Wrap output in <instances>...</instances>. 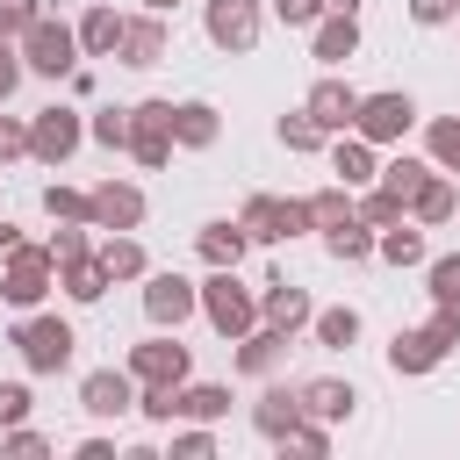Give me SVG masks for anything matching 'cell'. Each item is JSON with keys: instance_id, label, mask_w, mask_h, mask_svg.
Listing matches in <instances>:
<instances>
[{"instance_id": "1", "label": "cell", "mask_w": 460, "mask_h": 460, "mask_svg": "<svg viewBox=\"0 0 460 460\" xmlns=\"http://www.w3.org/2000/svg\"><path fill=\"white\" fill-rule=\"evenodd\" d=\"M453 352H460V309H438V302H431V316H424V323H410V331H395V338H388V374L417 381V374L446 367Z\"/></svg>"}, {"instance_id": "2", "label": "cell", "mask_w": 460, "mask_h": 460, "mask_svg": "<svg viewBox=\"0 0 460 460\" xmlns=\"http://www.w3.org/2000/svg\"><path fill=\"white\" fill-rule=\"evenodd\" d=\"M7 345L22 352V367H29V374H65V367H72V352H79V331H72L65 316H50V309H22V316H14V331H7Z\"/></svg>"}, {"instance_id": "3", "label": "cell", "mask_w": 460, "mask_h": 460, "mask_svg": "<svg viewBox=\"0 0 460 460\" xmlns=\"http://www.w3.org/2000/svg\"><path fill=\"white\" fill-rule=\"evenodd\" d=\"M14 43H22L29 79H72V72H79V58H86V50H79V29H72L65 14H50V7H43Z\"/></svg>"}, {"instance_id": "4", "label": "cell", "mask_w": 460, "mask_h": 460, "mask_svg": "<svg viewBox=\"0 0 460 460\" xmlns=\"http://www.w3.org/2000/svg\"><path fill=\"white\" fill-rule=\"evenodd\" d=\"M201 316H208L216 338L237 345L244 331H259V288H244L237 266H208V280H201Z\"/></svg>"}, {"instance_id": "5", "label": "cell", "mask_w": 460, "mask_h": 460, "mask_svg": "<svg viewBox=\"0 0 460 460\" xmlns=\"http://www.w3.org/2000/svg\"><path fill=\"white\" fill-rule=\"evenodd\" d=\"M50 288H58V259H50V244H14V252L0 259V302H7L14 316H22V309H43Z\"/></svg>"}, {"instance_id": "6", "label": "cell", "mask_w": 460, "mask_h": 460, "mask_svg": "<svg viewBox=\"0 0 460 460\" xmlns=\"http://www.w3.org/2000/svg\"><path fill=\"white\" fill-rule=\"evenodd\" d=\"M237 223L252 230V244H295V237L316 230L309 223V194H244Z\"/></svg>"}, {"instance_id": "7", "label": "cell", "mask_w": 460, "mask_h": 460, "mask_svg": "<svg viewBox=\"0 0 460 460\" xmlns=\"http://www.w3.org/2000/svg\"><path fill=\"white\" fill-rule=\"evenodd\" d=\"M201 36H208L223 58H252L259 36H266V7H259V0H208V7H201Z\"/></svg>"}, {"instance_id": "8", "label": "cell", "mask_w": 460, "mask_h": 460, "mask_svg": "<svg viewBox=\"0 0 460 460\" xmlns=\"http://www.w3.org/2000/svg\"><path fill=\"white\" fill-rule=\"evenodd\" d=\"M79 144H86V115H79V108L50 101V108H36V115H29V158H36V165H50V172H58V165H72V151H79Z\"/></svg>"}, {"instance_id": "9", "label": "cell", "mask_w": 460, "mask_h": 460, "mask_svg": "<svg viewBox=\"0 0 460 460\" xmlns=\"http://www.w3.org/2000/svg\"><path fill=\"white\" fill-rule=\"evenodd\" d=\"M352 129L367 137V144H402L410 129H417V101L402 93V86H381V93H359V115H352Z\"/></svg>"}, {"instance_id": "10", "label": "cell", "mask_w": 460, "mask_h": 460, "mask_svg": "<svg viewBox=\"0 0 460 460\" xmlns=\"http://www.w3.org/2000/svg\"><path fill=\"white\" fill-rule=\"evenodd\" d=\"M172 151H180V137H172V101H137V108H129V158H137L144 172H158V165H172Z\"/></svg>"}, {"instance_id": "11", "label": "cell", "mask_w": 460, "mask_h": 460, "mask_svg": "<svg viewBox=\"0 0 460 460\" xmlns=\"http://www.w3.org/2000/svg\"><path fill=\"white\" fill-rule=\"evenodd\" d=\"M194 309H201V280H187V273H172V266H165V273H158V266L144 273V316H151L158 331H180Z\"/></svg>"}, {"instance_id": "12", "label": "cell", "mask_w": 460, "mask_h": 460, "mask_svg": "<svg viewBox=\"0 0 460 460\" xmlns=\"http://www.w3.org/2000/svg\"><path fill=\"white\" fill-rule=\"evenodd\" d=\"M137 381H158V388H180V381H194V352L172 338V331H158V338H144V345H129V359H122Z\"/></svg>"}, {"instance_id": "13", "label": "cell", "mask_w": 460, "mask_h": 460, "mask_svg": "<svg viewBox=\"0 0 460 460\" xmlns=\"http://www.w3.org/2000/svg\"><path fill=\"white\" fill-rule=\"evenodd\" d=\"M79 410H86L93 424L129 417V410H137V374H129V367H93V374H79Z\"/></svg>"}, {"instance_id": "14", "label": "cell", "mask_w": 460, "mask_h": 460, "mask_svg": "<svg viewBox=\"0 0 460 460\" xmlns=\"http://www.w3.org/2000/svg\"><path fill=\"white\" fill-rule=\"evenodd\" d=\"M86 201H93V230H144V216H151L137 180H93Z\"/></svg>"}, {"instance_id": "15", "label": "cell", "mask_w": 460, "mask_h": 460, "mask_svg": "<svg viewBox=\"0 0 460 460\" xmlns=\"http://www.w3.org/2000/svg\"><path fill=\"white\" fill-rule=\"evenodd\" d=\"M309 316H316V302H309V288H295L288 273H273V280L259 288V323H273V331L302 338V331H309Z\"/></svg>"}, {"instance_id": "16", "label": "cell", "mask_w": 460, "mask_h": 460, "mask_svg": "<svg viewBox=\"0 0 460 460\" xmlns=\"http://www.w3.org/2000/svg\"><path fill=\"white\" fill-rule=\"evenodd\" d=\"M165 50H172V29H165V14H129V29H122V50H115V65H129V72H151V65H165Z\"/></svg>"}, {"instance_id": "17", "label": "cell", "mask_w": 460, "mask_h": 460, "mask_svg": "<svg viewBox=\"0 0 460 460\" xmlns=\"http://www.w3.org/2000/svg\"><path fill=\"white\" fill-rule=\"evenodd\" d=\"M288 352H295V338H288V331H273V323H259V331H244V338H237L230 367H237V374H252V381H273V374L288 367Z\"/></svg>"}, {"instance_id": "18", "label": "cell", "mask_w": 460, "mask_h": 460, "mask_svg": "<svg viewBox=\"0 0 460 460\" xmlns=\"http://www.w3.org/2000/svg\"><path fill=\"white\" fill-rule=\"evenodd\" d=\"M302 108H309L331 137H345V129H352V115H359V86H352V79H338V72H323V79L309 86V101H302Z\"/></svg>"}, {"instance_id": "19", "label": "cell", "mask_w": 460, "mask_h": 460, "mask_svg": "<svg viewBox=\"0 0 460 460\" xmlns=\"http://www.w3.org/2000/svg\"><path fill=\"white\" fill-rule=\"evenodd\" d=\"M331 172L359 194V187H374L381 180V144H367L359 129H345V137H331Z\"/></svg>"}, {"instance_id": "20", "label": "cell", "mask_w": 460, "mask_h": 460, "mask_svg": "<svg viewBox=\"0 0 460 460\" xmlns=\"http://www.w3.org/2000/svg\"><path fill=\"white\" fill-rule=\"evenodd\" d=\"M194 252H201V266H244L252 230H244L237 216H216V223H201V230H194Z\"/></svg>"}, {"instance_id": "21", "label": "cell", "mask_w": 460, "mask_h": 460, "mask_svg": "<svg viewBox=\"0 0 460 460\" xmlns=\"http://www.w3.org/2000/svg\"><path fill=\"white\" fill-rule=\"evenodd\" d=\"M302 417H309V410H302V381H295V388L266 381V388H259V402H252V431H259V438H280V431H288V424H302Z\"/></svg>"}, {"instance_id": "22", "label": "cell", "mask_w": 460, "mask_h": 460, "mask_svg": "<svg viewBox=\"0 0 460 460\" xmlns=\"http://www.w3.org/2000/svg\"><path fill=\"white\" fill-rule=\"evenodd\" d=\"M309 58L316 65H352L359 58V14H323L309 29Z\"/></svg>"}, {"instance_id": "23", "label": "cell", "mask_w": 460, "mask_h": 460, "mask_svg": "<svg viewBox=\"0 0 460 460\" xmlns=\"http://www.w3.org/2000/svg\"><path fill=\"white\" fill-rule=\"evenodd\" d=\"M302 410H309V417H323V424H352L359 388H352V381H338V374H316V381H302Z\"/></svg>"}, {"instance_id": "24", "label": "cell", "mask_w": 460, "mask_h": 460, "mask_svg": "<svg viewBox=\"0 0 460 460\" xmlns=\"http://www.w3.org/2000/svg\"><path fill=\"white\" fill-rule=\"evenodd\" d=\"M172 137H180V151H216V137H223L216 101H172Z\"/></svg>"}, {"instance_id": "25", "label": "cell", "mask_w": 460, "mask_h": 460, "mask_svg": "<svg viewBox=\"0 0 460 460\" xmlns=\"http://www.w3.org/2000/svg\"><path fill=\"white\" fill-rule=\"evenodd\" d=\"M58 288H65V302H79V309H93L115 280H108V266H101V252H79V259H65L58 266Z\"/></svg>"}, {"instance_id": "26", "label": "cell", "mask_w": 460, "mask_h": 460, "mask_svg": "<svg viewBox=\"0 0 460 460\" xmlns=\"http://www.w3.org/2000/svg\"><path fill=\"white\" fill-rule=\"evenodd\" d=\"M122 29H129V14H115L108 0H93V7L79 14V50H86V58H115V50H122Z\"/></svg>"}, {"instance_id": "27", "label": "cell", "mask_w": 460, "mask_h": 460, "mask_svg": "<svg viewBox=\"0 0 460 460\" xmlns=\"http://www.w3.org/2000/svg\"><path fill=\"white\" fill-rule=\"evenodd\" d=\"M410 216H417L424 230H446V223L460 216V180H453V172H431V180L417 187V201H410Z\"/></svg>"}, {"instance_id": "28", "label": "cell", "mask_w": 460, "mask_h": 460, "mask_svg": "<svg viewBox=\"0 0 460 460\" xmlns=\"http://www.w3.org/2000/svg\"><path fill=\"white\" fill-rule=\"evenodd\" d=\"M101 266H108V280H144L151 273V252L137 244V230H101Z\"/></svg>"}, {"instance_id": "29", "label": "cell", "mask_w": 460, "mask_h": 460, "mask_svg": "<svg viewBox=\"0 0 460 460\" xmlns=\"http://www.w3.org/2000/svg\"><path fill=\"white\" fill-rule=\"evenodd\" d=\"M374 259H388V266H424V259H431V244H424V223H417V216L388 223V230L374 237Z\"/></svg>"}, {"instance_id": "30", "label": "cell", "mask_w": 460, "mask_h": 460, "mask_svg": "<svg viewBox=\"0 0 460 460\" xmlns=\"http://www.w3.org/2000/svg\"><path fill=\"white\" fill-rule=\"evenodd\" d=\"M359 331H367V323H359V309H352V302H331V309H316V316H309V338H316L323 352H352V345H359Z\"/></svg>"}, {"instance_id": "31", "label": "cell", "mask_w": 460, "mask_h": 460, "mask_svg": "<svg viewBox=\"0 0 460 460\" xmlns=\"http://www.w3.org/2000/svg\"><path fill=\"white\" fill-rule=\"evenodd\" d=\"M180 424H223L230 417V388L223 381H180Z\"/></svg>"}, {"instance_id": "32", "label": "cell", "mask_w": 460, "mask_h": 460, "mask_svg": "<svg viewBox=\"0 0 460 460\" xmlns=\"http://www.w3.org/2000/svg\"><path fill=\"white\" fill-rule=\"evenodd\" d=\"M273 137H280V151L288 158H309V151H331V129L309 115V108H288L280 122H273Z\"/></svg>"}, {"instance_id": "33", "label": "cell", "mask_w": 460, "mask_h": 460, "mask_svg": "<svg viewBox=\"0 0 460 460\" xmlns=\"http://www.w3.org/2000/svg\"><path fill=\"white\" fill-rule=\"evenodd\" d=\"M374 237H381V230L352 216V223H338V230H323V252H331L338 266H367V259H374Z\"/></svg>"}, {"instance_id": "34", "label": "cell", "mask_w": 460, "mask_h": 460, "mask_svg": "<svg viewBox=\"0 0 460 460\" xmlns=\"http://www.w3.org/2000/svg\"><path fill=\"white\" fill-rule=\"evenodd\" d=\"M352 216H359V194H352L345 180H331V187L309 194V223H316V230H338V223H352Z\"/></svg>"}, {"instance_id": "35", "label": "cell", "mask_w": 460, "mask_h": 460, "mask_svg": "<svg viewBox=\"0 0 460 460\" xmlns=\"http://www.w3.org/2000/svg\"><path fill=\"white\" fill-rule=\"evenodd\" d=\"M424 158L438 172H460V115H431L424 122Z\"/></svg>"}, {"instance_id": "36", "label": "cell", "mask_w": 460, "mask_h": 460, "mask_svg": "<svg viewBox=\"0 0 460 460\" xmlns=\"http://www.w3.org/2000/svg\"><path fill=\"white\" fill-rule=\"evenodd\" d=\"M431 172H438V165H431V158H410V151H402V158H381V187L402 194V201H417V187H424Z\"/></svg>"}, {"instance_id": "37", "label": "cell", "mask_w": 460, "mask_h": 460, "mask_svg": "<svg viewBox=\"0 0 460 460\" xmlns=\"http://www.w3.org/2000/svg\"><path fill=\"white\" fill-rule=\"evenodd\" d=\"M424 295H431L438 309H460V252L424 259Z\"/></svg>"}, {"instance_id": "38", "label": "cell", "mask_w": 460, "mask_h": 460, "mask_svg": "<svg viewBox=\"0 0 460 460\" xmlns=\"http://www.w3.org/2000/svg\"><path fill=\"white\" fill-rule=\"evenodd\" d=\"M43 216H50V223H93V201H86V187L50 180V187H43Z\"/></svg>"}, {"instance_id": "39", "label": "cell", "mask_w": 460, "mask_h": 460, "mask_svg": "<svg viewBox=\"0 0 460 460\" xmlns=\"http://www.w3.org/2000/svg\"><path fill=\"white\" fill-rule=\"evenodd\" d=\"M402 216H410V201H402V194H388L381 180H374V187H359V223L388 230V223H402Z\"/></svg>"}, {"instance_id": "40", "label": "cell", "mask_w": 460, "mask_h": 460, "mask_svg": "<svg viewBox=\"0 0 460 460\" xmlns=\"http://www.w3.org/2000/svg\"><path fill=\"white\" fill-rule=\"evenodd\" d=\"M273 446H280V453H309V460H323V453H331V424H323V417H302V424H288Z\"/></svg>"}, {"instance_id": "41", "label": "cell", "mask_w": 460, "mask_h": 460, "mask_svg": "<svg viewBox=\"0 0 460 460\" xmlns=\"http://www.w3.org/2000/svg\"><path fill=\"white\" fill-rule=\"evenodd\" d=\"M86 137H93L101 151H129V108H101V115H86Z\"/></svg>"}, {"instance_id": "42", "label": "cell", "mask_w": 460, "mask_h": 460, "mask_svg": "<svg viewBox=\"0 0 460 460\" xmlns=\"http://www.w3.org/2000/svg\"><path fill=\"white\" fill-rule=\"evenodd\" d=\"M43 244H50V259L65 266V259H79V252H93V223H58V230H50Z\"/></svg>"}, {"instance_id": "43", "label": "cell", "mask_w": 460, "mask_h": 460, "mask_svg": "<svg viewBox=\"0 0 460 460\" xmlns=\"http://www.w3.org/2000/svg\"><path fill=\"white\" fill-rule=\"evenodd\" d=\"M0 453H7V460H43V453H58V446H50L43 431H29V424H7V431H0Z\"/></svg>"}, {"instance_id": "44", "label": "cell", "mask_w": 460, "mask_h": 460, "mask_svg": "<svg viewBox=\"0 0 460 460\" xmlns=\"http://www.w3.org/2000/svg\"><path fill=\"white\" fill-rule=\"evenodd\" d=\"M172 460H216V431H208V424L172 431Z\"/></svg>"}, {"instance_id": "45", "label": "cell", "mask_w": 460, "mask_h": 460, "mask_svg": "<svg viewBox=\"0 0 460 460\" xmlns=\"http://www.w3.org/2000/svg\"><path fill=\"white\" fill-rule=\"evenodd\" d=\"M29 410H36L29 381H0V431H7V424H29Z\"/></svg>"}, {"instance_id": "46", "label": "cell", "mask_w": 460, "mask_h": 460, "mask_svg": "<svg viewBox=\"0 0 460 460\" xmlns=\"http://www.w3.org/2000/svg\"><path fill=\"white\" fill-rule=\"evenodd\" d=\"M402 14L417 29H446V22H460V0H402Z\"/></svg>"}, {"instance_id": "47", "label": "cell", "mask_w": 460, "mask_h": 460, "mask_svg": "<svg viewBox=\"0 0 460 460\" xmlns=\"http://www.w3.org/2000/svg\"><path fill=\"white\" fill-rule=\"evenodd\" d=\"M22 79H29V65H22V43H14V36H0V108L14 101V86H22Z\"/></svg>"}, {"instance_id": "48", "label": "cell", "mask_w": 460, "mask_h": 460, "mask_svg": "<svg viewBox=\"0 0 460 460\" xmlns=\"http://www.w3.org/2000/svg\"><path fill=\"white\" fill-rule=\"evenodd\" d=\"M14 158H29V122L0 108V165H14Z\"/></svg>"}, {"instance_id": "49", "label": "cell", "mask_w": 460, "mask_h": 460, "mask_svg": "<svg viewBox=\"0 0 460 460\" xmlns=\"http://www.w3.org/2000/svg\"><path fill=\"white\" fill-rule=\"evenodd\" d=\"M273 14H280L288 29H316V22L331 14V7H323V0H273Z\"/></svg>"}, {"instance_id": "50", "label": "cell", "mask_w": 460, "mask_h": 460, "mask_svg": "<svg viewBox=\"0 0 460 460\" xmlns=\"http://www.w3.org/2000/svg\"><path fill=\"white\" fill-rule=\"evenodd\" d=\"M43 7H50V0H0V36H22Z\"/></svg>"}, {"instance_id": "51", "label": "cell", "mask_w": 460, "mask_h": 460, "mask_svg": "<svg viewBox=\"0 0 460 460\" xmlns=\"http://www.w3.org/2000/svg\"><path fill=\"white\" fill-rule=\"evenodd\" d=\"M79 460H115V438H101V431H93V438H79Z\"/></svg>"}, {"instance_id": "52", "label": "cell", "mask_w": 460, "mask_h": 460, "mask_svg": "<svg viewBox=\"0 0 460 460\" xmlns=\"http://www.w3.org/2000/svg\"><path fill=\"white\" fill-rule=\"evenodd\" d=\"M14 244H29V237H22V230H14V223H7V216H0V259H7V252H14Z\"/></svg>"}, {"instance_id": "53", "label": "cell", "mask_w": 460, "mask_h": 460, "mask_svg": "<svg viewBox=\"0 0 460 460\" xmlns=\"http://www.w3.org/2000/svg\"><path fill=\"white\" fill-rule=\"evenodd\" d=\"M323 7H331V14H359V0H323Z\"/></svg>"}, {"instance_id": "54", "label": "cell", "mask_w": 460, "mask_h": 460, "mask_svg": "<svg viewBox=\"0 0 460 460\" xmlns=\"http://www.w3.org/2000/svg\"><path fill=\"white\" fill-rule=\"evenodd\" d=\"M144 7H151V14H172V7H180V0H144Z\"/></svg>"}, {"instance_id": "55", "label": "cell", "mask_w": 460, "mask_h": 460, "mask_svg": "<svg viewBox=\"0 0 460 460\" xmlns=\"http://www.w3.org/2000/svg\"><path fill=\"white\" fill-rule=\"evenodd\" d=\"M453 29H460V22H453Z\"/></svg>"}]
</instances>
